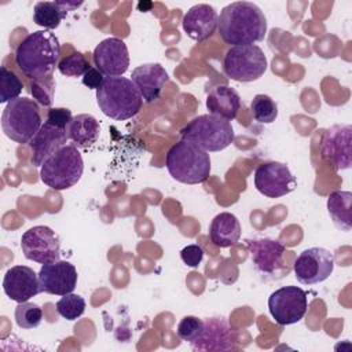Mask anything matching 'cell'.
Listing matches in <instances>:
<instances>
[{"instance_id": "cell-17", "label": "cell", "mask_w": 352, "mask_h": 352, "mask_svg": "<svg viewBox=\"0 0 352 352\" xmlns=\"http://www.w3.org/2000/svg\"><path fill=\"white\" fill-rule=\"evenodd\" d=\"M194 351H232L235 341L232 329L224 318H208L204 320L201 334L191 342Z\"/></svg>"}, {"instance_id": "cell-10", "label": "cell", "mask_w": 352, "mask_h": 352, "mask_svg": "<svg viewBox=\"0 0 352 352\" xmlns=\"http://www.w3.org/2000/svg\"><path fill=\"white\" fill-rule=\"evenodd\" d=\"M21 248L28 260L48 264L59 260L60 242L56 232L47 226H34L23 232Z\"/></svg>"}, {"instance_id": "cell-21", "label": "cell", "mask_w": 352, "mask_h": 352, "mask_svg": "<svg viewBox=\"0 0 352 352\" xmlns=\"http://www.w3.org/2000/svg\"><path fill=\"white\" fill-rule=\"evenodd\" d=\"M132 82L139 89L143 100L151 103L161 96L169 76L160 63H144L132 70Z\"/></svg>"}, {"instance_id": "cell-30", "label": "cell", "mask_w": 352, "mask_h": 352, "mask_svg": "<svg viewBox=\"0 0 352 352\" xmlns=\"http://www.w3.org/2000/svg\"><path fill=\"white\" fill-rule=\"evenodd\" d=\"M58 314L66 320H76L85 311V300L78 294H65L56 302Z\"/></svg>"}, {"instance_id": "cell-32", "label": "cell", "mask_w": 352, "mask_h": 352, "mask_svg": "<svg viewBox=\"0 0 352 352\" xmlns=\"http://www.w3.org/2000/svg\"><path fill=\"white\" fill-rule=\"evenodd\" d=\"M30 92L36 102L43 106H51L55 94V81L52 76L33 80L30 84Z\"/></svg>"}, {"instance_id": "cell-19", "label": "cell", "mask_w": 352, "mask_h": 352, "mask_svg": "<svg viewBox=\"0 0 352 352\" xmlns=\"http://www.w3.org/2000/svg\"><path fill=\"white\" fill-rule=\"evenodd\" d=\"M246 246L254 268L263 275L274 274L280 267L286 253L285 246L279 241L270 238L246 239Z\"/></svg>"}, {"instance_id": "cell-27", "label": "cell", "mask_w": 352, "mask_h": 352, "mask_svg": "<svg viewBox=\"0 0 352 352\" xmlns=\"http://www.w3.org/2000/svg\"><path fill=\"white\" fill-rule=\"evenodd\" d=\"M253 118L260 124H271L278 117V104L264 94H258L250 103Z\"/></svg>"}, {"instance_id": "cell-2", "label": "cell", "mask_w": 352, "mask_h": 352, "mask_svg": "<svg viewBox=\"0 0 352 352\" xmlns=\"http://www.w3.org/2000/svg\"><path fill=\"white\" fill-rule=\"evenodd\" d=\"M60 44L51 30H36L28 34L16 47L15 62L29 78L50 77L58 67Z\"/></svg>"}, {"instance_id": "cell-12", "label": "cell", "mask_w": 352, "mask_h": 352, "mask_svg": "<svg viewBox=\"0 0 352 352\" xmlns=\"http://www.w3.org/2000/svg\"><path fill=\"white\" fill-rule=\"evenodd\" d=\"M334 270V254L324 248H308L294 261L296 279L302 285L326 280Z\"/></svg>"}, {"instance_id": "cell-5", "label": "cell", "mask_w": 352, "mask_h": 352, "mask_svg": "<svg viewBox=\"0 0 352 352\" xmlns=\"http://www.w3.org/2000/svg\"><path fill=\"white\" fill-rule=\"evenodd\" d=\"M84 161L74 144H66L55 151L40 169V179L52 190H67L82 176Z\"/></svg>"}, {"instance_id": "cell-15", "label": "cell", "mask_w": 352, "mask_h": 352, "mask_svg": "<svg viewBox=\"0 0 352 352\" xmlns=\"http://www.w3.org/2000/svg\"><path fill=\"white\" fill-rule=\"evenodd\" d=\"M69 139V128L59 126L48 120L44 121L38 132L29 142L33 165L41 166L55 151L66 146Z\"/></svg>"}, {"instance_id": "cell-18", "label": "cell", "mask_w": 352, "mask_h": 352, "mask_svg": "<svg viewBox=\"0 0 352 352\" xmlns=\"http://www.w3.org/2000/svg\"><path fill=\"white\" fill-rule=\"evenodd\" d=\"M3 290L6 296L12 301H29L32 297L41 292L38 274H36L30 267L14 265L4 275Z\"/></svg>"}, {"instance_id": "cell-26", "label": "cell", "mask_w": 352, "mask_h": 352, "mask_svg": "<svg viewBox=\"0 0 352 352\" xmlns=\"http://www.w3.org/2000/svg\"><path fill=\"white\" fill-rule=\"evenodd\" d=\"M327 212L333 224L342 231L352 227V194L349 191H334L327 198Z\"/></svg>"}, {"instance_id": "cell-29", "label": "cell", "mask_w": 352, "mask_h": 352, "mask_svg": "<svg viewBox=\"0 0 352 352\" xmlns=\"http://www.w3.org/2000/svg\"><path fill=\"white\" fill-rule=\"evenodd\" d=\"M43 311L34 302H18L15 308V322L21 329H34L41 323Z\"/></svg>"}, {"instance_id": "cell-9", "label": "cell", "mask_w": 352, "mask_h": 352, "mask_svg": "<svg viewBox=\"0 0 352 352\" xmlns=\"http://www.w3.org/2000/svg\"><path fill=\"white\" fill-rule=\"evenodd\" d=\"M307 308V293L297 286H283L268 297L270 314L280 326L300 322L304 318Z\"/></svg>"}, {"instance_id": "cell-20", "label": "cell", "mask_w": 352, "mask_h": 352, "mask_svg": "<svg viewBox=\"0 0 352 352\" xmlns=\"http://www.w3.org/2000/svg\"><path fill=\"white\" fill-rule=\"evenodd\" d=\"M219 15L209 4H195L183 16V29L187 36L198 43L209 38L217 28Z\"/></svg>"}, {"instance_id": "cell-14", "label": "cell", "mask_w": 352, "mask_h": 352, "mask_svg": "<svg viewBox=\"0 0 352 352\" xmlns=\"http://www.w3.org/2000/svg\"><path fill=\"white\" fill-rule=\"evenodd\" d=\"M94 62L106 76H122L129 66L126 44L117 37L102 40L94 50Z\"/></svg>"}, {"instance_id": "cell-34", "label": "cell", "mask_w": 352, "mask_h": 352, "mask_svg": "<svg viewBox=\"0 0 352 352\" xmlns=\"http://www.w3.org/2000/svg\"><path fill=\"white\" fill-rule=\"evenodd\" d=\"M180 257L183 260V263L187 265V267H198L199 263L202 261L204 258V250L197 243H191V245H187L182 249L180 252Z\"/></svg>"}, {"instance_id": "cell-16", "label": "cell", "mask_w": 352, "mask_h": 352, "mask_svg": "<svg viewBox=\"0 0 352 352\" xmlns=\"http://www.w3.org/2000/svg\"><path fill=\"white\" fill-rule=\"evenodd\" d=\"M351 125H334L326 131L322 143V157L336 169H348L352 162Z\"/></svg>"}, {"instance_id": "cell-13", "label": "cell", "mask_w": 352, "mask_h": 352, "mask_svg": "<svg viewBox=\"0 0 352 352\" xmlns=\"http://www.w3.org/2000/svg\"><path fill=\"white\" fill-rule=\"evenodd\" d=\"M77 270L69 261H55L43 264L38 271L40 290L48 294L65 296L73 293L77 286Z\"/></svg>"}, {"instance_id": "cell-11", "label": "cell", "mask_w": 352, "mask_h": 352, "mask_svg": "<svg viewBox=\"0 0 352 352\" xmlns=\"http://www.w3.org/2000/svg\"><path fill=\"white\" fill-rule=\"evenodd\" d=\"M254 187L268 198L290 194L297 187V180L287 165L276 161L263 162L254 170Z\"/></svg>"}, {"instance_id": "cell-28", "label": "cell", "mask_w": 352, "mask_h": 352, "mask_svg": "<svg viewBox=\"0 0 352 352\" xmlns=\"http://www.w3.org/2000/svg\"><path fill=\"white\" fill-rule=\"evenodd\" d=\"M23 84L19 77L6 66L0 67V102H11L19 98Z\"/></svg>"}, {"instance_id": "cell-33", "label": "cell", "mask_w": 352, "mask_h": 352, "mask_svg": "<svg viewBox=\"0 0 352 352\" xmlns=\"http://www.w3.org/2000/svg\"><path fill=\"white\" fill-rule=\"evenodd\" d=\"M204 320L197 316H184L177 324V336L183 341L192 342L202 331Z\"/></svg>"}, {"instance_id": "cell-24", "label": "cell", "mask_w": 352, "mask_h": 352, "mask_svg": "<svg viewBox=\"0 0 352 352\" xmlns=\"http://www.w3.org/2000/svg\"><path fill=\"white\" fill-rule=\"evenodd\" d=\"M82 3L72 1H38L33 8V22L44 29H55L67 15V11L80 7Z\"/></svg>"}, {"instance_id": "cell-23", "label": "cell", "mask_w": 352, "mask_h": 352, "mask_svg": "<svg viewBox=\"0 0 352 352\" xmlns=\"http://www.w3.org/2000/svg\"><path fill=\"white\" fill-rule=\"evenodd\" d=\"M210 241L217 248H228L235 245L241 238V224L235 214L221 212L216 214L209 227Z\"/></svg>"}, {"instance_id": "cell-1", "label": "cell", "mask_w": 352, "mask_h": 352, "mask_svg": "<svg viewBox=\"0 0 352 352\" xmlns=\"http://www.w3.org/2000/svg\"><path fill=\"white\" fill-rule=\"evenodd\" d=\"M217 28L226 44L253 45L264 40L267 18L254 3L234 1L221 10Z\"/></svg>"}, {"instance_id": "cell-25", "label": "cell", "mask_w": 352, "mask_h": 352, "mask_svg": "<svg viewBox=\"0 0 352 352\" xmlns=\"http://www.w3.org/2000/svg\"><path fill=\"white\" fill-rule=\"evenodd\" d=\"M100 132L98 120L91 114H78L73 117L69 126V138L76 147L85 148L96 143Z\"/></svg>"}, {"instance_id": "cell-35", "label": "cell", "mask_w": 352, "mask_h": 352, "mask_svg": "<svg viewBox=\"0 0 352 352\" xmlns=\"http://www.w3.org/2000/svg\"><path fill=\"white\" fill-rule=\"evenodd\" d=\"M104 81V74L98 70L96 67H91L84 76H82V84L91 89H98L102 87Z\"/></svg>"}, {"instance_id": "cell-31", "label": "cell", "mask_w": 352, "mask_h": 352, "mask_svg": "<svg viewBox=\"0 0 352 352\" xmlns=\"http://www.w3.org/2000/svg\"><path fill=\"white\" fill-rule=\"evenodd\" d=\"M91 69L89 62L81 52H73L58 63V70L66 77H81Z\"/></svg>"}, {"instance_id": "cell-4", "label": "cell", "mask_w": 352, "mask_h": 352, "mask_svg": "<svg viewBox=\"0 0 352 352\" xmlns=\"http://www.w3.org/2000/svg\"><path fill=\"white\" fill-rule=\"evenodd\" d=\"M165 165L169 175L184 184L204 183L210 175L208 151L183 139L168 150Z\"/></svg>"}, {"instance_id": "cell-3", "label": "cell", "mask_w": 352, "mask_h": 352, "mask_svg": "<svg viewBox=\"0 0 352 352\" xmlns=\"http://www.w3.org/2000/svg\"><path fill=\"white\" fill-rule=\"evenodd\" d=\"M96 102L104 116L124 121L139 113L143 98L132 80L121 76H107L102 87L96 89Z\"/></svg>"}, {"instance_id": "cell-6", "label": "cell", "mask_w": 352, "mask_h": 352, "mask_svg": "<svg viewBox=\"0 0 352 352\" xmlns=\"http://www.w3.org/2000/svg\"><path fill=\"white\" fill-rule=\"evenodd\" d=\"M180 136L205 151H220L234 142V129L231 122L221 117L202 114L192 118L180 131Z\"/></svg>"}, {"instance_id": "cell-7", "label": "cell", "mask_w": 352, "mask_h": 352, "mask_svg": "<svg viewBox=\"0 0 352 352\" xmlns=\"http://www.w3.org/2000/svg\"><path fill=\"white\" fill-rule=\"evenodd\" d=\"M38 106L29 98H16L7 103L1 114V128L11 140L26 144L41 128Z\"/></svg>"}, {"instance_id": "cell-8", "label": "cell", "mask_w": 352, "mask_h": 352, "mask_svg": "<svg viewBox=\"0 0 352 352\" xmlns=\"http://www.w3.org/2000/svg\"><path fill=\"white\" fill-rule=\"evenodd\" d=\"M268 62L264 51L253 45L231 47L224 56V74L239 82H250L258 80L267 70Z\"/></svg>"}, {"instance_id": "cell-22", "label": "cell", "mask_w": 352, "mask_h": 352, "mask_svg": "<svg viewBox=\"0 0 352 352\" xmlns=\"http://www.w3.org/2000/svg\"><path fill=\"white\" fill-rule=\"evenodd\" d=\"M241 107L238 92L228 85L213 87L206 96V109L209 114L231 121L236 117Z\"/></svg>"}]
</instances>
